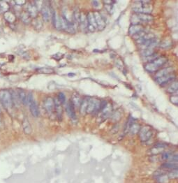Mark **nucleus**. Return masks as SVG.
<instances>
[{"label": "nucleus", "mask_w": 178, "mask_h": 183, "mask_svg": "<svg viewBox=\"0 0 178 183\" xmlns=\"http://www.w3.org/2000/svg\"><path fill=\"white\" fill-rule=\"evenodd\" d=\"M94 19L95 21H96V24L97 26V28L99 29V30H104L105 27V20L103 19V18L102 17V16L101 15L100 13L99 12H94Z\"/></svg>", "instance_id": "0eeeda50"}, {"label": "nucleus", "mask_w": 178, "mask_h": 183, "mask_svg": "<svg viewBox=\"0 0 178 183\" xmlns=\"http://www.w3.org/2000/svg\"><path fill=\"white\" fill-rule=\"evenodd\" d=\"M79 24L82 30H88V18H87V16H85V14L83 13H80Z\"/></svg>", "instance_id": "a211bd4d"}, {"label": "nucleus", "mask_w": 178, "mask_h": 183, "mask_svg": "<svg viewBox=\"0 0 178 183\" xmlns=\"http://www.w3.org/2000/svg\"><path fill=\"white\" fill-rule=\"evenodd\" d=\"M73 20L76 23H79L80 18V13L79 11L76 9L73 11Z\"/></svg>", "instance_id": "f704fd0d"}, {"label": "nucleus", "mask_w": 178, "mask_h": 183, "mask_svg": "<svg viewBox=\"0 0 178 183\" xmlns=\"http://www.w3.org/2000/svg\"><path fill=\"white\" fill-rule=\"evenodd\" d=\"M1 107H0V113H1Z\"/></svg>", "instance_id": "49530a36"}, {"label": "nucleus", "mask_w": 178, "mask_h": 183, "mask_svg": "<svg viewBox=\"0 0 178 183\" xmlns=\"http://www.w3.org/2000/svg\"><path fill=\"white\" fill-rule=\"evenodd\" d=\"M18 96H19L20 102L23 103L24 105H27V94L25 92V91L22 89H17Z\"/></svg>", "instance_id": "5701e85b"}, {"label": "nucleus", "mask_w": 178, "mask_h": 183, "mask_svg": "<svg viewBox=\"0 0 178 183\" xmlns=\"http://www.w3.org/2000/svg\"><path fill=\"white\" fill-rule=\"evenodd\" d=\"M71 101L73 102L74 106H80V103L82 102L81 98L79 96V94H76V93H74L72 96V99Z\"/></svg>", "instance_id": "cd10ccee"}, {"label": "nucleus", "mask_w": 178, "mask_h": 183, "mask_svg": "<svg viewBox=\"0 0 178 183\" xmlns=\"http://www.w3.org/2000/svg\"><path fill=\"white\" fill-rule=\"evenodd\" d=\"M92 4L93 7H94V8H95L96 9H100L101 7L100 1H92Z\"/></svg>", "instance_id": "c03bdc74"}, {"label": "nucleus", "mask_w": 178, "mask_h": 183, "mask_svg": "<svg viewBox=\"0 0 178 183\" xmlns=\"http://www.w3.org/2000/svg\"><path fill=\"white\" fill-rule=\"evenodd\" d=\"M20 18L21 21L25 25L30 24L32 22V18L29 15V13L27 11H22L20 15Z\"/></svg>", "instance_id": "aec40b11"}, {"label": "nucleus", "mask_w": 178, "mask_h": 183, "mask_svg": "<svg viewBox=\"0 0 178 183\" xmlns=\"http://www.w3.org/2000/svg\"><path fill=\"white\" fill-rule=\"evenodd\" d=\"M133 11L137 13L149 14L152 11V7L149 4H142L134 7L133 8Z\"/></svg>", "instance_id": "20e7f679"}, {"label": "nucleus", "mask_w": 178, "mask_h": 183, "mask_svg": "<svg viewBox=\"0 0 178 183\" xmlns=\"http://www.w3.org/2000/svg\"><path fill=\"white\" fill-rule=\"evenodd\" d=\"M157 57H158V55L157 54H152V55L149 56V57H145V60H147L146 61H154V60H156Z\"/></svg>", "instance_id": "a19ab883"}, {"label": "nucleus", "mask_w": 178, "mask_h": 183, "mask_svg": "<svg viewBox=\"0 0 178 183\" xmlns=\"http://www.w3.org/2000/svg\"><path fill=\"white\" fill-rule=\"evenodd\" d=\"M100 106L101 102L98 99H90V101L88 103V107L87 109V113H92V114H96V113L99 112L100 110Z\"/></svg>", "instance_id": "f03ea898"}, {"label": "nucleus", "mask_w": 178, "mask_h": 183, "mask_svg": "<svg viewBox=\"0 0 178 183\" xmlns=\"http://www.w3.org/2000/svg\"><path fill=\"white\" fill-rule=\"evenodd\" d=\"M32 25L34 28L37 30H40L43 27V22L41 21L40 19H38L37 18H34V20H33Z\"/></svg>", "instance_id": "7c9ffc66"}, {"label": "nucleus", "mask_w": 178, "mask_h": 183, "mask_svg": "<svg viewBox=\"0 0 178 183\" xmlns=\"http://www.w3.org/2000/svg\"><path fill=\"white\" fill-rule=\"evenodd\" d=\"M43 106H44L45 111L50 115H51L55 111V102L52 97H46L44 100Z\"/></svg>", "instance_id": "39448f33"}, {"label": "nucleus", "mask_w": 178, "mask_h": 183, "mask_svg": "<svg viewBox=\"0 0 178 183\" xmlns=\"http://www.w3.org/2000/svg\"><path fill=\"white\" fill-rule=\"evenodd\" d=\"M140 130V125L138 124L137 123H133L131 124V126H130V129L129 130V132L131 133V134L134 135L138 133Z\"/></svg>", "instance_id": "c756f323"}, {"label": "nucleus", "mask_w": 178, "mask_h": 183, "mask_svg": "<svg viewBox=\"0 0 178 183\" xmlns=\"http://www.w3.org/2000/svg\"><path fill=\"white\" fill-rule=\"evenodd\" d=\"M161 158L165 161L171 162V163H177V155H173V154L169 152L163 154Z\"/></svg>", "instance_id": "f8f14e48"}, {"label": "nucleus", "mask_w": 178, "mask_h": 183, "mask_svg": "<svg viewBox=\"0 0 178 183\" xmlns=\"http://www.w3.org/2000/svg\"><path fill=\"white\" fill-rule=\"evenodd\" d=\"M138 133H139L140 139L142 142H147V141L150 140L151 137L152 136V132L149 126H144V127L140 129Z\"/></svg>", "instance_id": "7ed1b4c3"}, {"label": "nucleus", "mask_w": 178, "mask_h": 183, "mask_svg": "<svg viewBox=\"0 0 178 183\" xmlns=\"http://www.w3.org/2000/svg\"><path fill=\"white\" fill-rule=\"evenodd\" d=\"M57 99L59 100V102L62 103V105L65 104L66 102V100H67V99H66L65 94H64L63 92L59 93V94H58V97H57Z\"/></svg>", "instance_id": "e433bc0d"}, {"label": "nucleus", "mask_w": 178, "mask_h": 183, "mask_svg": "<svg viewBox=\"0 0 178 183\" xmlns=\"http://www.w3.org/2000/svg\"><path fill=\"white\" fill-rule=\"evenodd\" d=\"M159 66L156 65V64H154V62H149V63L146 64L145 65V68L147 71L148 72H154L159 69Z\"/></svg>", "instance_id": "393cba45"}, {"label": "nucleus", "mask_w": 178, "mask_h": 183, "mask_svg": "<svg viewBox=\"0 0 178 183\" xmlns=\"http://www.w3.org/2000/svg\"><path fill=\"white\" fill-rule=\"evenodd\" d=\"M154 53V51L153 48H145L143 49L141 51V54L142 56H144L145 57H149V56L152 55V54Z\"/></svg>", "instance_id": "473e14b6"}, {"label": "nucleus", "mask_w": 178, "mask_h": 183, "mask_svg": "<svg viewBox=\"0 0 178 183\" xmlns=\"http://www.w3.org/2000/svg\"><path fill=\"white\" fill-rule=\"evenodd\" d=\"M167 61H168L167 58H165L164 57H157L156 60H154V61H153V62H154V64H156V65L160 68L161 66L164 65V64L166 63Z\"/></svg>", "instance_id": "c85d7f7f"}, {"label": "nucleus", "mask_w": 178, "mask_h": 183, "mask_svg": "<svg viewBox=\"0 0 178 183\" xmlns=\"http://www.w3.org/2000/svg\"><path fill=\"white\" fill-rule=\"evenodd\" d=\"M145 34V32H143V31H142V32H138V33H137V34H136L135 35H134V36H133V38H134V39H136V41H137L138 39H140V38H142V37Z\"/></svg>", "instance_id": "ea45409f"}, {"label": "nucleus", "mask_w": 178, "mask_h": 183, "mask_svg": "<svg viewBox=\"0 0 178 183\" xmlns=\"http://www.w3.org/2000/svg\"><path fill=\"white\" fill-rule=\"evenodd\" d=\"M162 166L165 168H168V169H172V170H177V163H171V162H168V163L163 164Z\"/></svg>", "instance_id": "72a5a7b5"}, {"label": "nucleus", "mask_w": 178, "mask_h": 183, "mask_svg": "<svg viewBox=\"0 0 178 183\" xmlns=\"http://www.w3.org/2000/svg\"><path fill=\"white\" fill-rule=\"evenodd\" d=\"M170 99H171V101L172 103H173V104H175L176 106L178 104V97H177V94L173 95V96L171 97Z\"/></svg>", "instance_id": "79ce46f5"}, {"label": "nucleus", "mask_w": 178, "mask_h": 183, "mask_svg": "<svg viewBox=\"0 0 178 183\" xmlns=\"http://www.w3.org/2000/svg\"><path fill=\"white\" fill-rule=\"evenodd\" d=\"M55 102V111L57 115V117L59 120H61L62 118V103L59 102L57 98L54 100Z\"/></svg>", "instance_id": "9d476101"}, {"label": "nucleus", "mask_w": 178, "mask_h": 183, "mask_svg": "<svg viewBox=\"0 0 178 183\" xmlns=\"http://www.w3.org/2000/svg\"><path fill=\"white\" fill-rule=\"evenodd\" d=\"M136 17H137L138 21H141V22H150L151 21H152L153 17L150 14H144V13H138L136 15Z\"/></svg>", "instance_id": "2eb2a0df"}, {"label": "nucleus", "mask_w": 178, "mask_h": 183, "mask_svg": "<svg viewBox=\"0 0 178 183\" xmlns=\"http://www.w3.org/2000/svg\"><path fill=\"white\" fill-rule=\"evenodd\" d=\"M66 110H67V113L69 115V117L71 118L72 121H75L76 120V115L75 112V106H74L73 102L71 100L69 101L68 102L67 107H66Z\"/></svg>", "instance_id": "6e6552de"}, {"label": "nucleus", "mask_w": 178, "mask_h": 183, "mask_svg": "<svg viewBox=\"0 0 178 183\" xmlns=\"http://www.w3.org/2000/svg\"><path fill=\"white\" fill-rule=\"evenodd\" d=\"M87 18H88V26H91L94 29L97 28L96 21H95L94 13L92 12H90L87 16Z\"/></svg>", "instance_id": "b1692460"}, {"label": "nucleus", "mask_w": 178, "mask_h": 183, "mask_svg": "<svg viewBox=\"0 0 178 183\" xmlns=\"http://www.w3.org/2000/svg\"><path fill=\"white\" fill-rule=\"evenodd\" d=\"M9 4L7 1H0V13H4L6 12L9 11L10 10Z\"/></svg>", "instance_id": "a878e982"}, {"label": "nucleus", "mask_w": 178, "mask_h": 183, "mask_svg": "<svg viewBox=\"0 0 178 183\" xmlns=\"http://www.w3.org/2000/svg\"><path fill=\"white\" fill-rule=\"evenodd\" d=\"M63 57H64V54L58 53L55 54V55H53L52 58H53L54 60H57V61H59V60H60L62 58H63Z\"/></svg>", "instance_id": "58836bf2"}, {"label": "nucleus", "mask_w": 178, "mask_h": 183, "mask_svg": "<svg viewBox=\"0 0 178 183\" xmlns=\"http://www.w3.org/2000/svg\"><path fill=\"white\" fill-rule=\"evenodd\" d=\"M38 9L35 7L34 4H29L27 7V12L29 13V15L31 16V18H37L38 16Z\"/></svg>", "instance_id": "9b49d317"}, {"label": "nucleus", "mask_w": 178, "mask_h": 183, "mask_svg": "<svg viewBox=\"0 0 178 183\" xmlns=\"http://www.w3.org/2000/svg\"><path fill=\"white\" fill-rule=\"evenodd\" d=\"M175 78V76L173 74H168L166 75V76H162V77H159V78H156V82L159 83V85H163L167 84V83H169L171 81L174 80V79Z\"/></svg>", "instance_id": "1a4fd4ad"}, {"label": "nucleus", "mask_w": 178, "mask_h": 183, "mask_svg": "<svg viewBox=\"0 0 178 183\" xmlns=\"http://www.w3.org/2000/svg\"><path fill=\"white\" fill-rule=\"evenodd\" d=\"M0 102L6 109H11L13 106L11 92L8 89L0 90Z\"/></svg>", "instance_id": "f257e3e1"}, {"label": "nucleus", "mask_w": 178, "mask_h": 183, "mask_svg": "<svg viewBox=\"0 0 178 183\" xmlns=\"http://www.w3.org/2000/svg\"><path fill=\"white\" fill-rule=\"evenodd\" d=\"M142 31H143V28L140 25H133L129 29V34L131 36H134V35L142 32Z\"/></svg>", "instance_id": "dca6fc26"}, {"label": "nucleus", "mask_w": 178, "mask_h": 183, "mask_svg": "<svg viewBox=\"0 0 178 183\" xmlns=\"http://www.w3.org/2000/svg\"><path fill=\"white\" fill-rule=\"evenodd\" d=\"M13 2L15 3V5L21 7V6H23L25 4L26 1H24V0H17V1H14Z\"/></svg>", "instance_id": "a18cd8bd"}, {"label": "nucleus", "mask_w": 178, "mask_h": 183, "mask_svg": "<svg viewBox=\"0 0 178 183\" xmlns=\"http://www.w3.org/2000/svg\"><path fill=\"white\" fill-rule=\"evenodd\" d=\"M37 71L41 74H50L54 73V70L52 68L49 67H42L39 68L37 69Z\"/></svg>", "instance_id": "2f4dec72"}, {"label": "nucleus", "mask_w": 178, "mask_h": 183, "mask_svg": "<svg viewBox=\"0 0 178 183\" xmlns=\"http://www.w3.org/2000/svg\"><path fill=\"white\" fill-rule=\"evenodd\" d=\"M22 128L25 134H30L32 132V127H31L30 123L29 122V120L27 118H24L22 120Z\"/></svg>", "instance_id": "412c9836"}, {"label": "nucleus", "mask_w": 178, "mask_h": 183, "mask_svg": "<svg viewBox=\"0 0 178 183\" xmlns=\"http://www.w3.org/2000/svg\"><path fill=\"white\" fill-rule=\"evenodd\" d=\"M29 106H30V112H31V113H32V115L34 116V118L39 117V113H39V106H38V105H37L36 101L34 100Z\"/></svg>", "instance_id": "4468645a"}, {"label": "nucleus", "mask_w": 178, "mask_h": 183, "mask_svg": "<svg viewBox=\"0 0 178 183\" xmlns=\"http://www.w3.org/2000/svg\"><path fill=\"white\" fill-rule=\"evenodd\" d=\"M171 45V41L169 40H165L160 43V46L161 48H169Z\"/></svg>", "instance_id": "4c0bfd02"}, {"label": "nucleus", "mask_w": 178, "mask_h": 183, "mask_svg": "<svg viewBox=\"0 0 178 183\" xmlns=\"http://www.w3.org/2000/svg\"><path fill=\"white\" fill-rule=\"evenodd\" d=\"M153 38H155L154 35L153 34H150H150H145L142 37V38L138 39V40L136 41V42H137L138 44L142 45L144 42H145V41L148 40H150V39H152Z\"/></svg>", "instance_id": "bb28decb"}, {"label": "nucleus", "mask_w": 178, "mask_h": 183, "mask_svg": "<svg viewBox=\"0 0 178 183\" xmlns=\"http://www.w3.org/2000/svg\"><path fill=\"white\" fill-rule=\"evenodd\" d=\"M34 101V97L32 93H29L27 94V105H30L32 101Z\"/></svg>", "instance_id": "37998d69"}, {"label": "nucleus", "mask_w": 178, "mask_h": 183, "mask_svg": "<svg viewBox=\"0 0 178 183\" xmlns=\"http://www.w3.org/2000/svg\"><path fill=\"white\" fill-rule=\"evenodd\" d=\"M11 94L12 101H13V104L15 105L16 106H20L21 102H20V100L19 96H18L17 90H14V89H13V90L11 91Z\"/></svg>", "instance_id": "6ab92c4d"}, {"label": "nucleus", "mask_w": 178, "mask_h": 183, "mask_svg": "<svg viewBox=\"0 0 178 183\" xmlns=\"http://www.w3.org/2000/svg\"><path fill=\"white\" fill-rule=\"evenodd\" d=\"M178 88V83L177 82H174L171 84V86H170L168 88V92L169 93H175L177 91Z\"/></svg>", "instance_id": "c9c22d12"}, {"label": "nucleus", "mask_w": 178, "mask_h": 183, "mask_svg": "<svg viewBox=\"0 0 178 183\" xmlns=\"http://www.w3.org/2000/svg\"><path fill=\"white\" fill-rule=\"evenodd\" d=\"M4 18L9 23L13 24L16 21V16L12 11H7L4 13Z\"/></svg>", "instance_id": "ddd939ff"}, {"label": "nucleus", "mask_w": 178, "mask_h": 183, "mask_svg": "<svg viewBox=\"0 0 178 183\" xmlns=\"http://www.w3.org/2000/svg\"><path fill=\"white\" fill-rule=\"evenodd\" d=\"M89 101H90V98L87 97V98L84 99L82 101L81 103H80V112L82 115H84V114H85V113H87V109H88V107Z\"/></svg>", "instance_id": "4be33fe9"}, {"label": "nucleus", "mask_w": 178, "mask_h": 183, "mask_svg": "<svg viewBox=\"0 0 178 183\" xmlns=\"http://www.w3.org/2000/svg\"><path fill=\"white\" fill-rule=\"evenodd\" d=\"M174 68L173 67H166L164 68H162V69L159 71L158 72L156 73V78H159V77H162L164 76H166V75L171 74L173 72Z\"/></svg>", "instance_id": "f3484780"}, {"label": "nucleus", "mask_w": 178, "mask_h": 183, "mask_svg": "<svg viewBox=\"0 0 178 183\" xmlns=\"http://www.w3.org/2000/svg\"><path fill=\"white\" fill-rule=\"evenodd\" d=\"M41 15H42L43 20L45 22H48L51 17V11L50 7L48 4H47L46 2H45L44 4H43L42 8L41 9Z\"/></svg>", "instance_id": "423d86ee"}]
</instances>
